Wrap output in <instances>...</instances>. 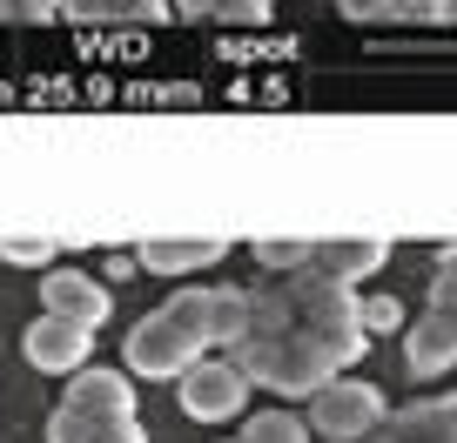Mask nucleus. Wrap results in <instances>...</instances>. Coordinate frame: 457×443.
Segmentation results:
<instances>
[{"mask_svg":"<svg viewBox=\"0 0 457 443\" xmlns=\"http://www.w3.org/2000/svg\"><path fill=\"white\" fill-rule=\"evenodd\" d=\"M209 289H175L162 309H148L142 323L129 329V343H121V363L129 376H162L175 383L182 370H195L209 357Z\"/></svg>","mask_w":457,"mask_h":443,"instance_id":"obj_1","label":"nucleus"},{"mask_svg":"<svg viewBox=\"0 0 457 443\" xmlns=\"http://www.w3.org/2000/svg\"><path fill=\"white\" fill-rule=\"evenodd\" d=\"M243 363V376L256 390H276V397H316L323 383H337V357L316 343L310 329H283V336H249L243 349H228Z\"/></svg>","mask_w":457,"mask_h":443,"instance_id":"obj_2","label":"nucleus"},{"mask_svg":"<svg viewBox=\"0 0 457 443\" xmlns=\"http://www.w3.org/2000/svg\"><path fill=\"white\" fill-rule=\"evenodd\" d=\"M390 423V403L377 383H357V376H337V383H323L310 397V430L329 443H363L370 430Z\"/></svg>","mask_w":457,"mask_h":443,"instance_id":"obj_3","label":"nucleus"},{"mask_svg":"<svg viewBox=\"0 0 457 443\" xmlns=\"http://www.w3.org/2000/svg\"><path fill=\"white\" fill-rule=\"evenodd\" d=\"M249 390L256 383L243 376V363L228 357V349H209L195 370L175 376V397H182V410L195 416V423H228V416H243Z\"/></svg>","mask_w":457,"mask_h":443,"instance_id":"obj_4","label":"nucleus"},{"mask_svg":"<svg viewBox=\"0 0 457 443\" xmlns=\"http://www.w3.org/2000/svg\"><path fill=\"white\" fill-rule=\"evenodd\" d=\"M21 349H28V363L34 370H47V376H74V370H87V349H95V329H81V323H68V316H34L28 323V336H21Z\"/></svg>","mask_w":457,"mask_h":443,"instance_id":"obj_5","label":"nucleus"},{"mask_svg":"<svg viewBox=\"0 0 457 443\" xmlns=\"http://www.w3.org/2000/svg\"><path fill=\"white\" fill-rule=\"evenodd\" d=\"M41 309L68 316V323H81V329H101L108 309H114V296H108V283L87 275V269H47L41 275Z\"/></svg>","mask_w":457,"mask_h":443,"instance_id":"obj_6","label":"nucleus"},{"mask_svg":"<svg viewBox=\"0 0 457 443\" xmlns=\"http://www.w3.org/2000/svg\"><path fill=\"white\" fill-rule=\"evenodd\" d=\"M47 443H148L135 410H68L47 416Z\"/></svg>","mask_w":457,"mask_h":443,"instance_id":"obj_7","label":"nucleus"},{"mask_svg":"<svg viewBox=\"0 0 457 443\" xmlns=\"http://www.w3.org/2000/svg\"><path fill=\"white\" fill-rule=\"evenodd\" d=\"M403 363H411V376H444L457 370V316L444 309H424L411 329H403Z\"/></svg>","mask_w":457,"mask_h":443,"instance_id":"obj_8","label":"nucleus"},{"mask_svg":"<svg viewBox=\"0 0 457 443\" xmlns=\"http://www.w3.org/2000/svg\"><path fill=\"white\" fill-rule=\"evenodd\" d=\"M228 256V235H155V242L135 249V262L155 275H195V269H215Z\"/></svg>","mask_w":457,"mask_h":443,"instance_id":"obj_9","label":"nucleus"},{"mask_svg":"<svg viewBox=\"0 0 457 443\" xmlns=\"http://www.w3.org/2000/svg\"><path fill=\"white\" fill-rule=\"evenodd\" d=\"M390 262V242L384 235H323L316 242V269L337 275V283H363Z\"/></svg>","mask_w":457,"mask_h":443,"instance_id":"obj_10","label":"nucleus"},{"mask_svg":"<svg viewBox=\"0 0 457 443\" xmlns=\"http://www.w3.org/2000/svg\"><path fill=\"white\" fill-rule=\"evenodd\" d=\"M390 430H397L403 443H457V390H451V397H424V403H411V410H397Z\"/></svg>","mask_w":457,"mask_h":443,"instance_id":"obj_11","label":"nucleus"},{"mask_svg":"<svg viewBox=\"0 0 457 443\" xmlns=\"http://www.w3.org/2000/svg\"><path fill=\"white\" fill-rule=\"evenodd\" d=\"M61 403L68 410H135V383L129 370H74Z\"/></svg>","mask_w":457,"mask_h":443,"instance_id":"obj_12","label":"nucleus"},{"mask_svg":"<svg viewBox=\"0 0 457 443\" xmlns=\"http://www.w3.org/2000/svg\"><path fill=\"white\" fill-rule=\"evenodd\" d=\"M209 343L215 349L249 343V289H209Z\"/></svg>","mask_w":457,"mask_h":443,"instance_id":"obj_13","label":"nucleus"},{"mask_svg":"<svg viewBox=\"0 0 457 443\" xmlns=\"http://www.w3.org/2000/svg\"><path fill=\"white\" fill-rule=\"evenodd\" d=\"M68 14H81V21H162L169 0H68Z\"/></svg>","mask_w":457,"mask_h":443,"instance_id":"obj_14","label":"nucleus"},{"mask_svg":"<svg viewBox=\"0 0 457 443\" xmlns=\"http://www.w3.org/2000/svg\"><path fill=\"white\" fill-rule=\"evenodd\" d=\"M243 443H316V430H310V416L270 410V416H249L243 423Z\"/></svg>","mask_w":457,"mask_h":443,"instance_id":"obj_15","label":"nucleus"},{"mask_svg":"<svg viewBox=\"0 0 457 443\" xmlns=\"http://www.w3.org/2000/svg\"><path fill=\"white\" fill-rule=\"evenodd\" d=\"M256 262L270 275H296V269H310L316 262V242H276V235H262L256 242Z\"/></svg>","mask_w":457,"mask_h":443,"instance_id":"obj_16","label":"nucleus"},{"mask_svg":"<svg viewBox=\"0 0 457 443\" xmlns=\"http://www.w3.org/2000/svg\"><path fill=\"white\" fill-rule=\"evenodd\" d=\"M390 21H403V28H437V21H451V0H390Z\"/></svg>","mask_w":457,"mask_h":443,"instance_id":"obj_17","label":"nucleus"},{"mask_svg":"<svg viewBox=\"0 0 457 443\" xmlns=\"http://www.w3.org/2000/svg\"><path fill=\"white\" fill-rule=\"evenodd\" d=\"M430 309L457 316V256H444V262H437V275H430Z\"/></svg>","mask_w":457,"mask_h":443,"instance_id":"obj_18","label":"nucleus"},{"mask_svg":"<svg viewBox=\"0 0 457 443\" xmlns=\"http://www.w3.org/2000/svg\"><path fill=\"white\" fill-rule=\"evenodd\" d=\"M0 256H7V262H47L54 242H47V235H21V242H0Z\"/></svg>","mask_w":457,"mask_h":443,"instance_id":"obj_19","label":"nucleus"},{"mask_svg":"<svg viewBox=\"0 0 457 443\" xmlns=\"http://www.w3.org/2000/svg\"><path fill=\"white\" fill-rule=\"evenodd\" d=\"M14 7V21H54V14H68V0H7Z\"/></svg>","mask_w":457,"mask_h":443,"instance_id":"obj_20","label":"nucleus"},{"mask_svg":"<svg viewBox=\"0 0 457 443\" xmlns=\"http://www.w3.org/2000/svg\"><path fill=\"white\" fill-rule=\"evenodd\" d=\"M397 323H403V309L390 296L384 302H363V329H397Z\"/></svg>","mask_w":457,"mask_h":443,"instance_id":"obj_21","label":"nucleus"},{"mask_svg":"<svg viewBox=\"0 0 457 443\" xmlns=\"http://www.w3.org/2000/svg\"><path fill=\"white\" fill-rule=\"evenodd\" d=\"M350 21H390V0H337Z\"/></svg>","mask_w":457,"mask_h":443,"instance_id":"obj_22","label":"nucleus"},{"mask_svg":"<svg viewBox=\"0 0 457 443\" xmlns=\"http://www.w3.org/2000/svg\"><path fill=\"white\" fill-rule=\"evenodd\" d=\"M175 7H182V14H215L222 0H175Z\"/></svg>","mask_w":457,"mask_h":443,"instance_id":"obj_23","label":"nucleus"},{"mask_svg":"<svg viewBox=\"0 0 457 443\" xmlns=\"http://www.w3.org/2000/svg\"><path fill=\"white\" fill-rule=\"evenodd\" d=\"M363 443H403V437H397V430L384 423V430H370V437H363Z\"/></svg>","mask_w":457,"mask_h":443,"instance_id":"obj_24","label":"nucleus"},{"mask_svg":"<svg viewBox=\"0 0 457 443\" xmlns=\"http://www.w3.org/2000/svg\"><path fill=\"white\" fill-rule=\"evenodd\" d=\"M0 21H14V7H7V0H0Z\"/></svg>","mask_w":457,"mask_h":443,"instance_id":"obj_25","label":"nucleus"},{"mask_svg":"<svg viewBox=\"0 0 457 443\" xmlns=\"http://www.w3.org/2000/svg\"><path fill=\"white\" fill-rule=\"evenodd\" d=\"M451 21H457V0H451Z\"/></svg>","mask_w":457,"mask_h":443,"instance_id":"obj_26","label":"nucleus"},{"mask_svg":"<svg viewBox=\"0 0 457 443\" xmlns=\"http://www.w3.org/2000/svg\"><path fill=\"white\" fill-rule=\"evenodd\" d=\"M228 443H243V437H228Z\"/></svg>","mask_w":457,"mask_h":443,"instance_id":"obj_27","label":"nucleus"},{"mask_svg":"<svg viewBox=\"0 0 457 443\" xmlns=\"http://www.w3.org/2000/svg\"><path fill=\"white\" fill-rule=\"evenodd\" d=\"M270 7H276V0H270Z\"/></svg>","mask_w":457,"mask_h":443,"instance_id":"obj_28","label":"nucleus"}]
</instances>
